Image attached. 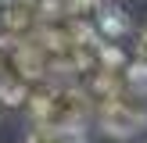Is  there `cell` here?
<instances>
[{
  "mask_svg": "<svg viewBox=\"0 0 147 143\" xmlns=\"http://www.w3.org/2000/svg\"><path fill=\"white\" fill-rule=\"evenodd\" d=\"M25 143H86V132L83 129H43V125H32Z\"/></svg>",
  "mask_w": 147,
  "mask_h": 143,
  "instance_id": "4",
  "label": "cell"
},
{
  "mask_svg": "<svg viewBox=\"0 0 147 143\" xmlns=\"http://www.w3.org/2000/svg\"><path fill=\"white\" fill-rule=\"evenodd\" d=\"M25 111L43 129H83L93 107L79 82H40L25 93Z\"/></svg>",
  "mask_w": 147,
  "mask_h": 143,
  "instance_id": "1",
  "label": "cell"
},
{
  "mask_svg": "<svg viewBox=\"0 0 147 143\" xmlns=\"http://www.w3.org/2000/svg\"><path fill=\"white\" fill-rule=\"evenodd\" d=\"M4 111H7V107H4V104H0V118H4Z\"/></svg>",
  "mask_w": 147,
  "mask_h": 143,
  "instance_id": "6",
  "label": "cell"
},
{
  "mask_svg": "<svg viewBox=\"0 0 147 143\" xmlns=\"http://www.w3.org/2000/svg\"><path fill=\"white\" fill-rule=\"evenodd\" d=\"M133 57H136L133 64H144V68H147V29H140V32H136V43H133Z\"/></svg>",
  "mask_w": 147,
  "mask_h": 143,
  "instance_id": "5",
  "label": "cell"
},
{
  "mask_svg": "<svg viewBox=\"0 0 147 143\" xmlns=\"http://www.w3.org/2000/svg\"><path fill=\"white\" fill-rule=\"evenodd\" d=\"M93 32H97V39H104V43L122 39V36L129 32V18H126V11H119V7H104V11L93 18Z\"/></svg>",
  "mask_w": 147,
  "mask_h": 143,
  "instance_id": "3",
  "label": "cell"
},
{
  "mask_svg": "<svg viewBox=\"0 0 147 143\" xmlns=\"http://www.w3.org/2000/svg\"><path fill=\"white\" fill-rule=\"evenodd\" d=\"M133 93H126V97H115L108 100V104L93 107V114H97L100 129H104L108 136H115V140H129V136H136L140 129L147 125V111L140 104H133Z\"/></svg>",
  "mask_w": 147,
  "mask_h": 143,
  "instance_id": "2",
  "label": "cell"
}]
</instances>
